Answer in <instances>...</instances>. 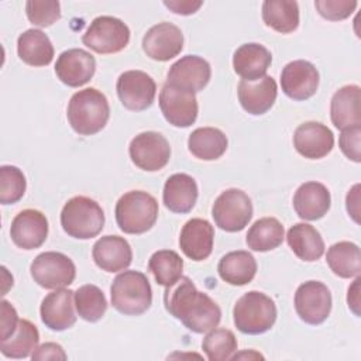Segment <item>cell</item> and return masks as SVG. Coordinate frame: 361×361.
<instances>
[{
	"label": "cell",
	"mask_w": 361,
	"mask_h": 361,
	"mask_svg": "<svg viewBox=\"0 0 361 361\" xmlns=\"http://www.w3.org/2000/svg\"><path fill=\"white\" fill-rule=\"evenodd\" d=\"M66 117L75 133L79 135H93L102 131L110 117L107 97L94 87L76 92L66 110Z\"/></svg>",
	"instance_id": "cell-2"
},
{
	"label": "cell",
	"mask_w": 361,
	"mask_h": 361,
	"mask_svg": "<svg viewBox=\"0 0 361 361\" xmlns=\"http://www.w3.org/2000/svg\"><path fill=\"white\" fill-rule=\"evenodd\" d=\"M295 310L300 320L307 324H322L331 312V293L319 281H307L295 292Z\"/></svg>",
	"instance_id": "cell-10"
},
{
	"label": "cell",
	"mask_w": 361,
	"mask_h": 361,
	"mask_svg": "<svg viewBox=\"0 0 361 361\" xmlns=\"http://www.w3.org/2000/svg\"><path fill=\"white\" fill-rule=\"evenodd\" d=\"M213 241L214 228L204 219H192L186 221L180 230V250L193 261H203L209 258L213 251Z\"/></svg>",
	"instance_id": "cell-23"
},
{
	"label": "cell",
	"mask_w": 361,
	"mask_h": 361,
	"mask_svg": "<svg viewBox=\"0 0 361 361\" xmlns=\"http://www.w3.org/2000/svg\"><path fill=\"white\" fill-rule=\"evenodd\" d=\"M226 134L214 127H200L192 131L188 138L190 154L202 161L219 159L227 149Z\"/></svg>",
	"instance_id": "cell-31"
},
{
	"label": "cell",
	"mask_w": 361,
	"mask_h": 361,
	"mask_svg": "<svg viewBox=\"0 0 361 361\" xmlns=\"http://www.w3.org/2000/svg\"><path fill=\"white\" fill-rule=\"evenodd\" d=\"M27 180L21 169L14 165L0 166V203H17L25 193Z\"/></svg>",
	"instance_id": "cell-39"
},
{
	"label": "cell",
	"mask_w": 361,
	"mask_h": 361,
	"mask_svg": "<svg viewBox=\"0 0 361 361\" xmlns=\"http://www.w3.org/2000/svg\"><path fill=\"white\" fill-rule=\"evenodd\" d=\"M212 216L219 228L228 233L241 231L252 217L251 199L241 189H227L214 200Z\"/></svg>",
	"instance_id": "cell-7"
},
{
	"label": "cell",
	"mask_w": 361,
	"mask_h": 361,
	"mask_svg": "<svg viewBox=\"0 0 361 361\" xmlns=\"http://www.w3.org/2000/svg\"><path fill=\"white\" fill-rule=\"evenodd\" d=\"M0 312H1V316H0V341L3 340H7L10 336L14 334V331L17 330V326H18V314L14 309V306L7 302V300H1L0 303Z\"/></svg>",
	"instance_id": "cell-43"
},
{
	"label": "cell",
	"mask_w": 361,
	"mask_h": 361,
	"mask_svg": "<svg viewBox=\"0 0 361 361\" xmlns=\"http://www.w3.org/2000/svg\"><path fill=\"white\" fill-rule=\"evenodd\" d=\"M117 96L121 104L131 111H142L148 109L157 93L155 80L142 71H126L116 83Z\"/></svg>",
	"instance_id": "cell-12"
},
{
	"label": "cell",
	"mask_w": 361,
	"mask_h": 361,
	"mask_svg": "<svg viewBox=\"0 0 361 361\" xmlns=\"http://www.w3.org/2000/svg\"><path fill=\"white\" fill-rule=\"evenodd\" d=\"M329 189L320 182H305L293 195V209L303 220H319L330 209Z\"/></svg>",
	"instance_id": "cell-24"
},
{
	"label": "cell",
	"mask_w": 361,
	"mask_h": 361,
	"mask_svg": "<svg viewBox=\"0 0 361 361\" xmlns=\"http://www.w3.org/2000/svg\"><path fill=\"white\" fill-rule=\"evenodd\" d=\"M210 76L212 68L206 59L197 55H186L171 65L165 83L197 93L207 86Z\"/></svg>",
	"instance_id": "cell-14"
},
{
	"label": "cell",
	"mask_w": 361,
	"mask_h": 361,
	"mask_svg": "<svg viewBox=\"0 0 361 361\" xmlns=\"http://www.w3.org/2000/svg\"><path fill=\"white\" fill-rule=\"evenodd\" d=\"M31 358L34 361H47V360H66V354L63 351V348L56 344V343H44L39 347H37L32 354Z\"/></svg>",
	"instance_id": "cell-44"
},
{
	"label": "cell",
	"mask_w": 361,
	"mask_h": 361,
	"mask_svg": "<svg viewBox=\"0 0 361 361\" xmlns=\"http://www.w3.org/2000/svg\"><path fill=\"white\" fill-rule=\"evenodd\" d=\"M164 4L172 10L175 14H182V16H189L196 13L203 1H193V0H165Z\"/></svg>",
	"instance_id": "cell-45"
},
{
	"label": "cell",
	"mask_w": 361,
	"mask_h": 361,
	"mask_svg": "<svg viewBox=\"0 0 361 361\" xmlns=\"http://www.w3.org/2000/svg\"><path fill=\"white\" fill-rule=\"evenodd\" d=\"M319 72L313 63L296 59L285 65L281 73L282 92L293 100L312 97L319 87Z\"/></svg>",
	"instance_id": "cell-16"
},
{
	"label": "cell",
	"mask_w": 361,
	"mask_h": 361,
	"mask_svg": "<svg viewBox=\"0 0 361 361\" xmlns=\"http://www.w3.org/2000/svg\"><path fill=\"white\" fill-rule=\"evenodd\" d=\"M130 28L111 16L96 17L82 37V42L97 54H116L127 47Z\"/></svg>",
	"instance_id": "cell-8"
},
{
	"label": "cell",
	"mask_w": 361,
	"mask_h": 361,
	"mask_svg": "<svg viewBox=\"0 0 361 361\" xmlns=\"http://www.w3.org/2000/svg\"><path fill=\"white\" fill-rule=\"evenodd\" d=\"M113 307L127 316L145 313L152 303V289L148 278L140 271H123L110 286Z\"/></svg>",
	"instance_id": "cell-3"
},
{
	"label": "cell",
	"mask_w": 361,
	"mask_h": 361,
	"mask_svg": "<svg viewBox=\"0 0 361 361\" xmlns=\"http://www.w3.org/2000/svg\"><path fill=\"white\" fill-rule=\"evenodd\" d=\"M271 62V52L264 45L257 42L240 45L233 55L234 72L244 80H255L265 76Z\"/></svg>",
	"instance_id": "cell-25"
},
{
	"label": "cell",
	"mask_w": 361,
	"mask_h": 361,
	"mask_svg": "<svg viewBox=\"0 0 361 361\" xmlns=\"http://www.w3.org/2000/svg\"><path fill=\"white\" fill-rule=\"evenodd\" d=\"M360 183H355L347 193L345 197V206H347V212L348 214L354 219L355 223H360Z\"/></svg>",
	"instance_id": "cell-46"
},
{
	"label": "cell",
	"mask_w": 361,
	"mask_h": 361,
	"mask_svg": "<svg viewBox=\"0 0 361 361\" xmlns=\"http://www.w3.org/2000/svg\"><path fill=\"white\" fill-rule=\"evenodd\" d=\"M148 271L154 275L158 285L166 288L173 285L182 276L183 259L176 251L159 250L151 255Z\"/></svg>",
	"instance_id": "cell-36"
},
{
	"label": "cell",
	"mask_w": 361,
	"mask_h": 361,
	"mask_svg": "<svg viewBox=\"0 0 361 361\" xmlns=\"http://www.w3.org/2000/svg\"><path fill=\"white\" fill-rule=\"evenodd\" d=\"M361 89L357 85L340 87L330 102V117L334 127L344 130L354 126H361Z\"/></svg>",
	"instance_id": "cell-27"
},
{
	"label": "cell",
	"mask_w": 361,
	"mask_h": 361,
	"mask_svg": "<svg viewBox=\"0 0 361 361\" xmlns=\"http://www.w3.org/2000/svg\"><path fill=\"white\" fill-rule=\"evenodd\" d=\"M197 183L188 173H173L171 175L162 192V200L166 209L173 213H189L197 200Z\"/></svg>",
	"instance_id": "cell-26"
},
{
	"label": "cell",
	"mask_w": 361,
	"mask_h": 361,
	"mask_svg": "<svg viewBox=\"0 0 361 361\" xmlns=\"http://www.w3.org/2000/svg\"><path fill=\"white\" fill-rule=\"evenodd\" d=\"M326 261L334 275L340 278L360 276L361 254L357 244L340 241L333 244L326 254Z\"/></svg>",
	"instance_id": "cell-34"
},
{
	"label": "cell",
	"mask_w": 361,
	"mask_h": 361,
	"mask_svg": "<svg viewBox=\"0 0 361 361\" xmlns=\"http://www.w3.org/2000/svg\"><path fill=\"white\" fill-rule=\"evenodd\" d=\"M17 54L23 62L31 66H47L54 59L51 39L41 30H27L17 39Z\"/></svg>",
	"instance_id": "cell-28"
},
{
	"label": "cell",
	"mask_w": 361,
	"mask_h": 361,
	"mask_svg": "<svg viewBox=\"0 0 361 361\" xmlns=\"http://www.w3.org/2000/svg\"><path fill=\"white\" fill-rule=\"evenodd\" d=\"M48 235V220L35 209L21 210L11 221V241L23 250L39 248Z\"/></svg>",
	"instance_id": "cell-17"
},
{
	"label": "cell",
	"mask_w": 361,
	"mask_h": 361,
	"mask_svg": "<svg viewBox=\"0 0 361 361\" xmlns=\"http://www.w3.org/2000/svg\"><path fill=\"white\" fill-rule=\"evenodd\" d=\"M128 154L135 166L147 172H155L169 162L171 147L162 134L145 131L131 140Z\"/></svg>",
	"instance_id": "cell-11"
},
{
	"label": "cell",
	"mask_w": 361,
	"mask_h": 361,
	"mask_svg": "<svg viewBox=\"0 0 361 361\" xmlns=\"http://www.w3.org/2000/svg\"><path fill=\"white\" fill-rule=\"evenodd\" d=\"M61 226L69 237L89 240L103 230L104 212L96 200L86 196H75L62 207Z\"/></svg>",
	"instance_id": "cell-5"
},
{
	"label": "cell",
	"mask_w": 361,
	"mask_h": 361,
	"mask_svg": "<svg viewBox=\"0 0 361 361\" xmlns=\"http://www.w3.org/2000/svg\"><path fill=\"white\" fill-rule=\"evenodd\" d=\"M262 20L276 32H293L299 27V6L292 0H267L262 3Z\"/></svg>",
	"instance_id": "cell-32"
},
{
	"label": "cell",
	"mask_w": 361,
	"mask_h": 361,
	"mask_svg": "<svg viewBox=\"0 0 361 361\" xmlns=\"http://www.w3.org/2000/svg\"><path fill=\"white\" fill-rule=\"evenodd\" d=\"M217 271L224 282L234 286H243L254 279L257 274V261L248 251H231L221 257Z\"/></svg>",
	"instance_id": "cell-30"
},
{
	"label": "cell",
	"mask_w": 361,
	"mask_h": 361,
	"mask_svg": "<svg viewBox=\"0 0 361 361\" xmlns=\"http://www.w3.org/2000/svg\"><path fill=\"white\" fill-rule=\"evenodd\" d=\"M94 264L106 272H118L130 267L133 250L128 241L120 235L100 237L92 250Z\"/></svg>",
	"instance_id": "cell-22"
},
{
	"label": "cell",
	"mask_w": 361,
	"mask_h": 361,
	"mask_svg": "<svg viewBox=\"0 0 361 361\" xmlns=\"http://www.w3.org/2000/svg\"><path fill=\"white\" fill-rule=\"evenodd\" d=\"M75 307L78 314L90 323L100 320L107 310L104 293L96 285L87 283L75 292Z\"/></svg>",
	"instance_id": "cell-37"
},
{
	"label": "cell",
	"mask_w": 361,
	"mask_h": 361,
	"mask_svg": "<svg viewBox=\"0 0 361 361\" xmlns=\"http://www.w3.org/2000/svg\"><path fill=\"white\" fill-rule=\"evenodd\" d=\"M202 348L210 361H226L237 351V338L228 329H212L202 341Z\"/></svg>",
	"instance_id": "cell-38"
},
{
	"label": "cell",
	"mask_w": 361,
	"mask_h": 361,
	"mask_svg": "<svg viewBox=\"0 0 361 361\" xmlns=\"http://www.w3.org/2000/svg\"><path fill=\"white\" fill-rule=\"evenodd\" d=\"M73 300L75 292L71 289L61 288L48 293L39 307L42 323L54 331H63L72 327L76 323Z\"/></svg>",
	"instance_id": "cell-19"
},
{
	"label": "cell",
	"mask_w": 361,
	"mask_h": 361,
	"mask_svg": "<svg viewBox=\"0 0 361 361\" xmlns=\"http://www.w3.org/2000/svg\"><path fill=\"white\" fill-rule=\"evenodd\" d=\"M295 149L307 159L324 158L334 147L331 130L317 121H306L293 133Z\"/></svg>",
	"instance_id": "cell-20"
},
{
	"label": "cell",
	"mask_w": 361,
	"mask_h": 361,
	"mask_svg": "<svg viewBox=\"0 0 361 361\" xmlns=\"http://www.w3.org/2000/svg\"><path fill=\"white\" fill-rule=\"evenodd\" d=\"M38 341V329L30 320L20 319L14 334L0 341V351L8 358H27L37 348Z\"/></svg>",
	"instance_id": "cell-35"
},
{
	"label": "cell",
	"mask_w": 361,
	"mask_h": 361,
	"mask_svg": "<svg viewBox=\"0 0 361 361\" xmlns=\"http://www.w3.org/2000/svg\"><path fill=\"white\" fill-rule=\"evenodd\" d=\"M159 107L165 120L175 127H190L199 113L195 93L165 83L159 93Z\"/></svg>",
	"instance_id": "cell-13"
},
{
	"label": "cell",
	"mask_w": 361,
	"mask_h": 361,
	"mask_svg": "<svg viewBox=\"0 0 361 361\" xmlns=\"http://www.w3.org/2000/svg\"><path fill=\"white\" fill-rule=\"evenodd\" d=\"M142 49L154 61H169L183 49V34L172 23H158L144 34Z\"/></svg>",
	"instance_id": "cell-15"
},
{
	"label": "cell",
	"mask_w": 361,
	"mask_h": 361,
	"mask_svg": "<svg viewBox=\"0 0 361 361\" xmlns=\"http://www.w3.org/2000/svg\"><path fill=\"white\" fill-rule=\"evenodd\" d=\"M285 238V230L281 221L275 217H262L257 220L245 235L248 248L258 252L271 251L282 244Z\"/></svg>",
	"instance_id": "cell-33"
},
{
	"label": "cell",
	"mask_w": 361,
	"mask_h": 361,
	"mask_svg": "<svg viewBox=\"0 0 361 361\" xmlns=\"http://www.w3.org/2000/svg\"><path fill=\"white\" fill-rule=\"evenodd\" d=\"M94 71V56L82 48L63 51L55 63V73L58 79L69 87L83 86L93 78Z\"/></svg>",
	"instance_id": "cell-18"
},
{
	"label": "cell",
	"mask_w": 361,
	"mask_h": 361,
	"mask_svg": "<svg viewBox=\"0 0 361 361\" xmlns=\"http://www.w3.org/2000/svg\"><path fill=\"white\" fill-rule=\"evenodd\" d=\"M164 305L166 312L193 333H207L221 320L219 305L207 293L197 290L189 276H180L165 288Z\"/></svg>",
	"instance_id": "cell-1"
},
{
	"label": "cell",
	"mask_w": 361,
	"mask_h": 361,
	"mask_svg": "<svg viewBox=\"0 0 361 361\" xmlns=\"http://www.w3.org/2000/svg\"><path fill=\"white\" fill-rule=\"evenodd\" d=\"M30 272L34 282L41 288L61 289L75 281L76 267L68 255L56 251H45L34 258Z\"/></svg>",
	"instance_id": "cell-9"
},
{
	"label": "cell",
	"mask_w": 361,
	"mask_h": 361,
	"mask_svg": "<svg viewBox=\"0 0 361 361\" xmlns=\"http://www.w3.org/2000/svg\"><path fill=\"white\" fill-rule=\"evenodd\" d=\"M360 282H361V278L355 276V281L348 288V295H347L348 307L354 312L355 316H360Z\"/></svg>",
	"instance_id": "cell-47"
},
{
	"label": "cell",
	"mask_w": 361,
	"mask_h": 361,
	"mask_svg": "<svg viewBox=\"0 0 361 361\" xmlns=\"http://www.w3.org/2000/svg\"><path fill=\"white\" fill-rule=\"evenodd\" d=\"M286 241L293 254L306 262L317 261L324 252V241L320 233L307 223L293 224L288 230Z\"/></svg>",
	"instance_id": "cell-29"
},
{
	"label": "cell",
	"mask_w": 361,
	"mask_h": 361,
	"mask_svg": "<svg viewBox=\"0 0 361 361\" xmlns=\"http://www.w3.org/2000/svg\"><path fill=\"white\" fill-rule=\"evenodd\" d=\"M241 107L252 114L261 116L267 113L275 103L278 86L272 76H262L255 80H240L237 89Z\"/></svg>",
	"instance_id": "cell-21"
},
{
	"label": "cell",
	"mask_w": 361,
	"mask_h": 361,
	"mask_svg": "<svg viewBox=\"0 0 361 361\" xmlns=\"http://www.w3.org/2000/svg\"><path fill=\"white\" fill-rule=\"evenodd\" d=\"M360 137H361V126H354V127L344 128L338 138V145L341 152L354 162L361 161Z\"/></svg>",
	"instance_id": "cell-42"
},
{
	"label": "cell",
	"mask_w": 361,
	"mask_h": 361,
	"mask_svg": "<svg viewBox=\"0 0 361 361\" xmlns=\"http://www.w3.org/2000/svg\"><path fill=\"white\" fill-rule=\"evenodd\" d=\"M25 13L37 27H49L61 18V6L56 0H30L25 3Z\"/></svg>",
	"instance_id": "cell-40"
},
{
	"label": "cell",
	"mask_w": 361,
	"mask_h": 361,
	"mask_svg": "<svg viewBox=\"0 0 361 361\" xmlns=\"http://www.w3.org/2000/svg\"><path fill=\"white\" fill-rule=\"evenodd\" d=\"M275 302L262 292L250 290L234 305L233 319L235 327L244 334H262L276 322Z\"/></svg>",
	"instance_id": "cell-6"
},
{
	"label": "cell",
	"mask_w": 361,
	"mask_h": 361,
	"mask_svg": "<svg viewBox=\"0 0 361 361\" xmlns=\"http://www.w3.org/2000/svg\"><path fill=\"white\" fill-rule=\"evenodd\" d=\"M358 3L355 0H316L314 7L319 14L330 21H340L353 14Z\"/></svg>",
	"instance_id": "cell-41"
},
{
	"label": "cell",
	"mask_w": 361,
	"mask_h": 361,
	"mask_svg": "<svg viewBox=\"0 0 361 361\" xmlns=\"http://www.w3.org/2000/svg\"><path fill=\"white\" fill-rule=\"evenodd\" d=\"M114 214L121 231L127 234H142L158 219V202L144 190H130L117 200Z\"/></svg>",
	"instance_id": "cell-4"
}]
</instances>
